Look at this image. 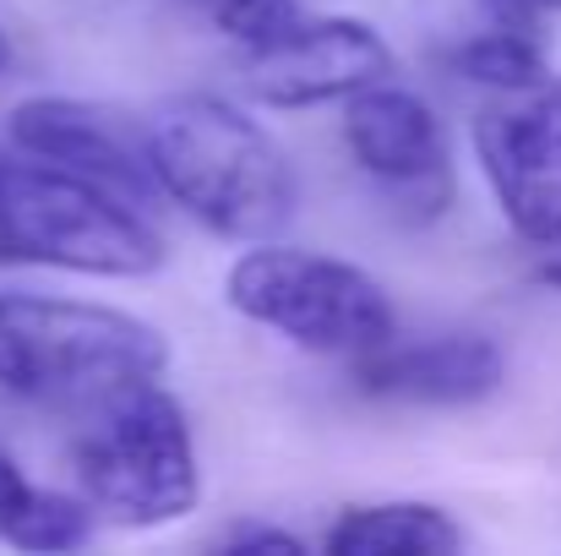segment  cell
I'll return each mask as SVG.
<instances>
[{
  "label": "cell",
  "instance_id": "5b68a950",
  "mask_svg": "<svg viewBox=\"0 0 561 556\" xmlns=\"http://www.w3.org/2000/svg\"><path fill=\"white\" fill-rule=\"evenodd\" d=\"M224 300L245 322L273 328L311 355L355 361L398 339V311L366 268L278 240H251V251L229 262Z\"/></svg>",
  "mask_w": 561,
  "mask_h": 556
},
{
  "label": "cell",
  "instance_id": "8992f818",
  "mask_svg": "<svg viewBox=\"0 0 561 556\" xmlns=\"http://www.w3.org/2000/svg\"><path fill=\"white\" fill-rule=\"evenodd\" d=\"M344 148L360 175L392 196V213L431 224L453 202V154L436 110L398 82H371L344 99Z\"/></svg>",
  "mask_w": 561,
  "mask_h": 556
},
{
  "label": "cell",
  "instance_id": "9a60e30c",
  "mask_svg": "<svg viewBox=\"0 0 561 556\" xmlns=\"http://www.w3.org/2000/svg\"><path fill=\"white\" fill-rule=\"evenodd\" d=\"M218 552H306V541L300 535H289V530H278V524H256V519H240V524H229L224 535H218Z\"/></svg>",
  "mask_w": 561,
  "mask_h": 556
},
{
  "label": "cell",
  "instance_id": "30bf717a",
  "mask_svg": "<svg viewBox=\"0 0 561 556\" xmlns=\"http://www.w3.org/2000/svg\"><path fill=\"white\" fill-rule=\"evenodd\" d=\"M507 355L485 333H442L425 344H381L371 355H355V387L392 404H425V409H458L480 404L502 387Z\"/></svg>",
  "mask_w": 561,
  "mask_h": 556
},
{
  "label": "cell",
  "instance_id": "277c9868",
  "mask_svg": "<svg viewBox=\"0 0 561 556\" xmlns=\"http://www.w3.org/2000/svg\"><path fill=\"white\" fill-rule=\"evenodd\" d=\"M71 469L93 513L121 530H164L202 502L191 420L164 382H137L93 404Z\"/></svg>",
  "mask_w": 561,
  "mask_h": 556
},
{
  "label": "cell",
  "instance_id": "8fae6325",
  "mask_svg": "<svg viewBox=\"0 0 561 556\" xmlns=\"http://www.w3.org/2000/svg\"><path fill=\"white\" fill-rule=\"evenodd\" d=\"M463 546V524L436 502H360L322 535L328 556H453Z\"/></svg>",
  "mask_w": 561,
  "mask_h": 556
},
{
  "label": "cell",
  "instance_id": "3957f363",
  "mask_svg": "<svg viewBox=\"0 0 561 556\" xmlns=\"http://www.w3.org/2000/svg\"><path fill=\"white\" fill-rule=\"evenodd\" d=\"M164 235L121 191L27 154H0V262L82 279H148L164 268Z\"/></svg>",
  "mask_w": 561,
  "mask_h": 556
},
{
  "label": "cell",
  "instance_id": "7a4b0ae2",
  "mask_svg": "<svg viewBox=\"0 0 561 556\" xmlns=\"http://www.w3.org/2000/svg\"><path fill=\"white\" fill-rule=\"evenodd\" d=\"M170 371V339L115 306L0 295V387L33 404L93 409L121 387L159 382Z\"/></svg>",
  "mask_w": 561,
  "mask_h": 556
},
{
  "label": "cell",
  "instance_id": "4fadbf2b",
  "mask_svg": "<svg viewBox=\"0 0 561 556\" xmlns=\"http://www.w3.org/2000/svg\"><path fill=\"white\" fill-rule=\"evenodd\" d=\"M93 524H99V513H93V502L77 491H27V502L11 513V524L0 530V541L5 546H16V552H82L88 541H93Z\"/></svg>",
  "mask_w": 561,
  "mask_h": 556
},
{
  "label": "cell",
  "instance_id": "e0dca14e",
  "mask_svg": "<svg viewBox=\"0 0 561 556\" xmlns=\"http://www.w3.org/2000/svg\"><path fill=\"white\" fill-rule=\"evenodd\" d=\"M535 279H540L546 290H557V295H561V257H551V262H540V273H535Z\"/></svg>",
  "mask_w": 561,
  "mask_h": 556
},
{
  "label": "cell",
  "instance_id": "9c48e42d",
  "mask_svg": "<svg viewBox=\"0 0 561 556\" xmlns=\"http://www.w3.org/2000/svg\"><path fill=\"white\" fill-rule=\"evenodd\" d=\"M5 132H11L16 154L44 159V164H60L71 175H88V181L121 191L137 207H148L159 196L153 164H148V137L131 132L121 115H110L99 104L33 93V99H22L11 110Z\"/></svg>",
  "mask_w": 561,
  "mask_h": 556
},
{
  "label": "cell",
  "instance_id": "7c38bea8",
  "mask_svg": "<svg viewBox=\"0 0 561 556\" xmlns=\"http://www.w3.org/2000/svg\"><path fill=\"white\" fill-rule=\"evenodd\" d=\"M447 66L474 82V88H496V93H529L551 77V55L540 44V27H513V22H496L491 33H474L463 38Z\"/></svg>",
  "mask_w": 561,
  "mask_h": 556
},
{
  "label": "cell",
  "instance_id": "6da1fadb",
  "mask_svg": "<svg viewBox=\"0 0 561 556\" xmlns=\"http://www.w3.org/2000/svg\"><path fill=\"white\" fill-rule=\"evenodd\" d=\"M142 137L159 196L202 229L224 240H273L295 218V170L267 126L240 104L218 93L170 99Z\"/></svg>",
  "mask_w": 561,
  "mask_h": 556
},
{
  "label": "cell",
  "instance_id": "ac0fdd59",
  "mask_svg": "<svg viewBox=\"0 0 561 556\" xmlns=\"http://www.w3.org/2000/svg\"><path fill=\"white\" fill-rule=\"evenodd\" d=\"M11 71V44H5V33H0V77Z\"/></svg>",
  "mask_w": 561,
  "mask_h": 556
},
{
  "label": "cell",
  "instance_id": "52a82bcc",
  "mask_svg": "<svg viewBox=\"0 0 561 556\" xmlns=\"http://www.w3.org/2000/svg\"><path fill=\"white\" fill-rule=\"evenodd\" d=\"M469 143L513 235L561 246V77L491 104Z\"/></svg>",
  "mask_w": 561,
  "mask_h": 556
},
{
  "label": "cell",
  "instance_id": "2e32d148",
  "mask_svg": "<svg viewBox=\"0 0 561 556\" xmlns=\"http://www.w3.org/2000/svg\"><path fill=\"white\" fill-rule=\"evenodd\" d=\"M485 11L496 22H513V27H540V16L561 11V0H485Z\"/></svg>",
  "mask_w": 561,
  "mask_h": 556
},
{
  "label": "cell",
  "instance_id": "5bb4252c",
  "mask_svg": "<svg viewBox=\"0 0 561 556\" xmlns=\"http://www.w3.org/2000/svg\"><path fill=\"white\" fill-rule=\"evenodd\" d=\"M196 5L224 38H234L240 49H262V44H273V38H284L306 11H300V0H186Z\"/></svg>",
  "mask_w": 561,
  "mask_h": 556
},
{
  "label": "cell",
  "instance_id": "ba28073f",
  "mask_svg": "<svg viewBox=\"0 0 561 556\" xmlns=\"http://www.w3.org/2000/svg\"><path fill=\"white\" fill-rule=\"evenodd\" d=\"M398 71L387 38L360 16H300L284 38L240 49V88L267 110H317L355 99Z\"/></svg>",
  "mask_w": 561,
  "mask_h": 556
}]
</instances>
